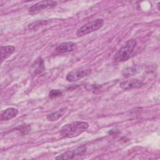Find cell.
<instances>
[{"label":"cell","instance_id":"6da1fadb","mask_svg":"<svg viewBox=\"0 0 160 160\" xmlns=\"http://www.w3.org/2000/svg\"><path fill=\"white\" fill-rule=\"evenodd\" d=\"M89 128V124L84 121H74L64 125L59 131L61 138H72L78 136Z\"/></svg>","mask_w":160,"mask_h":160},{"label":"cell","instance_id":"7a4b0ae2","mask_svg":"<svg viewBox=\"0 0 160 160\" xmlns=\"http://www.w3.org/2000/svg\"><path fill=\"white\" fill-rule=\"evenodd\" d=\"M136 45L137 41L135 39H129L116 52L114 57V61L117 63L127 61L130 58Z\"/></svg>","mask_w":160,"mask_h":160},{"label":"cell","instance_id":"3957f363","mask_svg":"<svg viewBox=\"0 0 160 160\" xmlns=\"http://www.w3.org/2000/svg\"><path fill=\"white\" fill-rule=\"evenodd\" d=\"M104 24L103 19H96L84 24L76 31V36L81 37L100 29Z\"/></svg>","mask_w":160,"mask_h":160},{"label":"cell","instance_id":"277c9868","mask_svg":"<svg viewBox=\"0 0 160 160\" xmlns=\"http://www.w3.org/2000/svg\"><path fill=\"white\" fill-rule=\"evenodd\" d=\"M91 72L90 69L77 68L69 71L67 74L66 79L69 82H75L88 76Z\"/></svg>","mask_w":160,"mask_h":160},{"label":"cell","instance_id":"5b68a950","mask_svg":"<svg viewBox=\"0 0 160 160\" xmlns=\"http://www.w3.org/2000/svg\"><path fill=\"white\" fill-rule=\"evenodd\" d=\"M87 148L84 145L79 146L74 149L66 151L56 157V159H72L78 156H82L86 151Z\"/></svg>","mask_w":160,"mask_h":160},{"label":"cell","instance_id":"8992f818","mask_svg":"<svg viewBox=\"0 0 160 160\" xmlns=\"http://www.w3.org/2000/svg\"><path fill=\"white\" fill-rule=\"evenodd\" d=\"M57 5V2L54 1H42L32 5L28 9V12L30 14L38 13L43 9H51L54 8Z\"/></svg>","mask_w":160,"mask_h":160},{"label":"cell","instance_id":"52a82bcc","mask_svg":"<svg viewBox=\"0 0 160 160\" xmlns=\"http://www.w3.org/2000/svg\"><path fill=\"white\" fill-rule=\"evenodd\" d=\"M44 69H45V68H44V59L39 56L32 63L30 71H31V74L34 76L43 72Z\"/></svg>","mask_w":160,"mask_h":160},{"label":"cell","instance_id":"ba28073f","mask_svg":"<svg viewBox=\"0 0 160 160\" xmlns=\"http://www.w3.org/2000/svg\"><path fill=\"white\" fill-rule=\"evenodd\" d=\"M143 85V82L138 79H132L120 82V87L124 90H130L134 88H138Z\"/></svg>","mask_w":160,"mask_h":160},{"label":"cell","instance_id":"9c48e42d","mask_svg":"<svg viewBox=\"0 0 160 160\" xmlns=\"http://www.w3.org/2000/svg\"><path fill=\"white\" fill-rule=\"evenodd\" d=\"M18 110L14 108H9L1 112L0 119L1 121H9L14 118L18 114Z\"/></svg>","mask_w":160,"mask_h":160},{"label":"cell","instance_id":"30bf717a","mask_svg":"<svg viewBox=\"0 0 160 160\" xmlns=\"http://www.w3.org/2000/svg\"><path fill=\"white\" fill-rule=\"evenodd\" d=\"M76 44L72 41L64 42L56 47V51L59 53L69 52L74 51L76 48Z\"/></svg>","mask_w":160,"mask_h":160},{"label":"cell","instance_id":"8fae6325","mask_svg":"<svg viewBox=\"0 0 160 160\" xmlns=\"http://www.w3.org/2000/svg\"><path fill=\"white\" fill-rule=\"evenodd\" d=\"M1 63L10 57L15 51V47L13 46H1Z\"/></svg>","mask_w":160,"mask_h":160},{"label":"cell","instance_id":"7c38bea8","mask_svg":"<svg viewBox=\"0 0 160 160\" xmlns=\"http://www.w3.org/2000/svg\"><path fill=\"white\" fill-rule=\"evenodd\" d=\"M66 109H67L66 107H62L59 109L58 110H57L56 111H54L52 113L48 114L46 116L47 120L51 122L58 121L61 117H62L64 115V114L66 111Z\"/></svg>","mask_w":160,"mask_h":160},{"label":"cell","instance_id":"4fadbf2b","mask_svg":"<svg viewBox=\"0 0 160 160\" xmlns=\"http://www.w3.org/2000/svg\"><path fill=\"white\" fill-rule=\"evenodd\" d=\"M141 67L138 66H133L131 67H128L124 69L122 71V75L124 77H129L131 76H134V74H138L141 71Z\"/></svg>","mask_w":160,"mask_h":160},{"label":"cell","instance_id":"5bb4252c","mask_svg":"<svg viewBox=\"0 0 160 160\" xmlns=\"http://www.w3.org/2000/svg\"><path fill=\"white\" fill-rule=\"evenodd\" d=\"M48 23L47 20H44V19H41V20H38L36 21L32 22L31 24H29L28 26V28L29 31H32V30H36L39 29V28L44 26V25H46Z\"/></svg>","mask_w":160,"mask_h":160},{"label":"cell","instance_id":"9a60e30c","mask_svg":"<svg viewBox=\"0 0 160 160\" xmlns=\"http://www.w3.org/2000/svg\"><path fill=\"white\" fill-rule=\"evenodd\" d=\"M62 95V91L59 89H52L49 93V97L51 99L56 98Z\"/></svg>","mask_w":160,"mask_h":160}]
</instances>
